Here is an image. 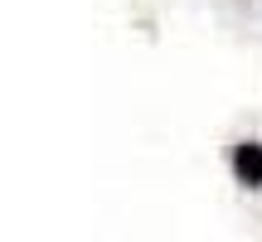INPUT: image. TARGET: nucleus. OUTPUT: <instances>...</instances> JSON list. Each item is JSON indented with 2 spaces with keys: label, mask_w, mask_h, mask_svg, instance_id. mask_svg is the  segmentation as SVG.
Listing matches in <instances>:
<instances>
[{
  "label": "nucleus",
  "mask_w": 262,
  "mask_h": 242,
  "mask_svg": "<svg viewBox=\"0 0 262 242\" xmlns=\"http://www.w3.org/2000/svg\"><path fill=\"white\" fill-rule=\"evenodd\" d=\"M233 170H238V179H243V184H262V146H253V140H248V146H238L233 150Z\"/></svg>",
  "instance_id": "1"
}]
</instances>
